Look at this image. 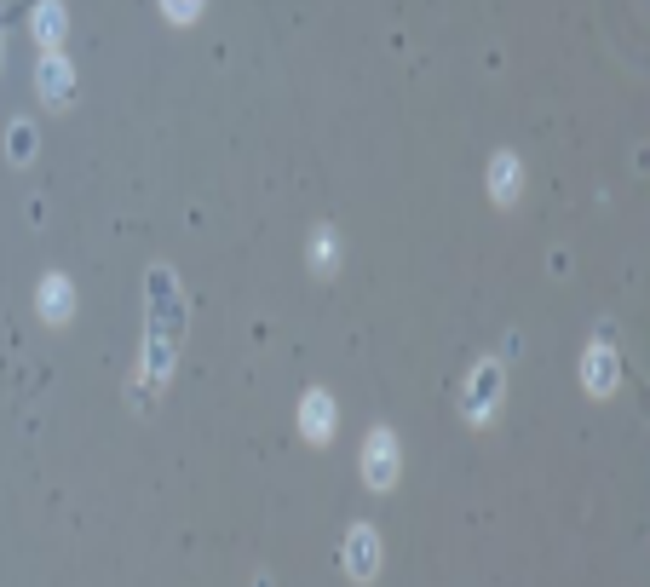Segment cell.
I'll use <instances>...</instances> for the list:
<instances>
[{"mask_svg": "<svg viewBox=\"0 0 650 587\" xmlns=\"http://www.w3.org/2000/svg\"><path fill=\"white\" fill-rule=\"evenodd\" d=\"M363 478H369L374 490H392V478H397V438L392 432H374L369 444H363Z\"/></svg>", "mask_w": 650, "mask_h": 587, "instance_id": "obj_1", "label": "cell"}, {"mask_svg": "<svg viewBox=\"0 0 650 587\" xmlns=\"http://www.w3.org/2000/svg\"><path fill=\"white\" fill-rule=\"evenodd\" d=\"M300 432H305V438H317V444H323L328 432H334V403H328V392H311V398H305V409H300Z\"/></svg>", "mask_w": 650, "mask_h": 587, "instance_id": "obj_2", "label": "cell"}, {"mask_svg": "<svg viewBox=\"0 0 650 587\" xmlns=\"http://www.w3.org/2000/svg\"><path fill=\"white\" fill-rule=\"evenodd\" d=\"M346 570H351V576H374V530H351Z\"/></svg>", "mask_w": 650, "mask_h": 587, "instance_id": "obj_3", "label": "cell"}, {"mask_svg": "<svg viewBox=\"0 0 650 587\" xmlns=\"http://www.w3.org/2000/svg\"><path fill=\"white\" fill-rule=\"evenodd\" d=\"M41 93H47L52 104H64V98L75 93V81H70V64H64V58H47V64H41Z\"/></svg>", "mask_w": 650, "mask_h": 587, "instance_id": "obj_4", "label": "cell"}, {"mask_svg": "<svg viewBox=\"0 0 650 587\" xmlns=\"http://www.w3.org/2000/svg\"><path fill=\"white\" fill-rule=\"evenodd\" d=\"M35 41H47V47L64 41V6H58V0H41V6H35Z\"/></svg>", "mask_w": 650, "mask_h": 587, "instance_id": "obj_5", "label": "cell"}, {"mask_svg": "<svg viewBox=\"0 0 650 587\" xmlns=\"http://www.w3.org/2000/svg\"><path fill=\"white\" fill-rule=\"evenodd\" d=\"M581 380H587L593 392H610V380H616V357H610V352L599 346V352H593L587 363H581Z\"/></svg>", "mask_w": 650, "mask_h": 587, "instance_id": "obj_6", "label": "cell"}, {"mask_svg": "<svg viewBox=\"0 0 650 587\" xmlns=\"http://www.w3.org/2000/svg\"><path fill=\"white\" fill-rule=\"evenodd\" d=\"M489 190H495V196H518V162H512V156H495V162H489Z\"/></svg>", "mask_w": 650, "mask_h": 587, "instance_id": "obj_7", "label": "cell"}, {"mask_svg": "<svg viewBox=\"0 0 650 587\" xmlns=\"http://www.w3.org/2000/svg\"><path fill=\"white\" fill-rule=\"evenodd\" d=\"M41 311H47V317H70V282L64 277H47V288H41Z\"/></svg>", "mask_w": 650, "mask_h": 587, "instance_id": "obj_8", "label": "cell"}, {"mask_svg": "<svg viewBox=\"0 0 650 587\" xmlns=\"http://www.w3.org/2000/svg\"><path fill=\"white\" fill-rule=\"evenodd\" d=\"M495 375H501L495 363H484V369H478V380H472V415H484V409H489V386H495Z\"/></svg>", "mask_w": 650, "mask_h": 587, "instance_id": "obj_9", "label": "cell"}, {"mask_svg": "<svg viewBox=\"0 0 650 587\" xmlns=\"http://www.w3.org/2000/svg\"><path fill=\"white\" fill-rule=\"evenodd\" d=\"M196 6H202V0H162V12H167V18H179V24L196 18Z\"/></svg>", "mask_w": 650, "mask_h": 587, "instance_id": "obj_10", "label": "cell"}]
</instances>
